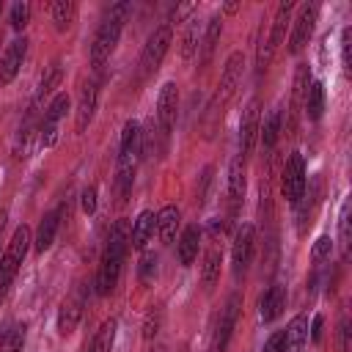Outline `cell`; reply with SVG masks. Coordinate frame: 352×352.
<instances>
[{
	"mask_svg": "<svg viewBox=\"0 0 352 352\" xmlns=\"http://www.w3.org/2000/svg\"><path fill=\"white\" fill-rule=\"evenodd\" d=\"M126 248H129V223L118 220L110 228L102 261H99V272H96V292L99 294H110L118 286L121 270H124V258H126Z\"/></svg>",
	"mask_w": 352,
	"mask_h": 352,
	"instance_id": "obj_1",
	"label": "cell"
},
{
	"mask_svg": "<svg viewBox=\"0 0 352 352\" xmlns=\"http://www.w3.org/2000/svg\"><path fill=\"white\" fill-rule=\"evenodd\" d=\"M129 11H132L129 3H116V6H110L107 16H104L102 25L96 28L94 41H91V66H94V69H99V66L113 55V50H116L118 38H121V30H124V22H126Z\"/></svg>",
	"mask_w": 352,
	"mask_h": 352,
	"instance_id": "obj_2",
	"label": "cell"
},
{
	"mask_svg": "<svg viewBox=\"0 0 352 352\" xmlns=\"http://www.w3.org/2000/svg\"><path fill=\"white\" fill-rule=\"evenodd\" d=\"M30 228L28 226H19L14 234H11V239H8V248H6V253L0 256V302L6 300V294H8V289H11V283H14V278H16V272H19V267H22V261H25V256H28V250H30Z\"/></svg>",
	"mask_w": 352,
	"mask_h": 352,
	"instance_id": "obj_3",
	"label": "cell"
},
{
	"mask_svg": "<svg viewBox=\"0 0 352 352\" xmlns=\"http://www.w3.org/2000/svg\"><path fill=\"white\" fill-rule=\"evenodd\" d=\"M292 11H294V3H292V0H286V3L278 6L275 19H272V28H270V36H267V38L258 44V50H256V72H258V74H264V72L270 69L275 50H278L280 41L286 38V28H289V22H292Z\"/></svg>",
	"mask_w": 352,
	"mask_h": 352,
	"instance_id": "obj_4",
	"label": "cell"
},
{
	"mask_svg": "<svg viewBox=\"0 0 352 352\" xmlns=\"http://www.w3.org/2000/svg\"><path fill=\"white\" fill-rule=\"evenodd\" d=\"M239 311H242V294L234 292V294H228V300H226V305H223V311L214 322V330H212V338H209V352H226L228 349V341L234 336Z\"/></svg>",
	"mask_w": 352,
	"mask_h": 352,
	"instance_id": "obj_5",
	"label": "cell"
},
{
	"mask_svg": "<svg viewBox=\"0 0 352 352\" xmlns=\"http://www.w3.org/2000/svg\"><path fill=\"white\" fill-rule=\"evenodd\" d=\"M308 187V179H305V160L300 151H292L283 162V170H280V192L289 204H297L300 195L305 192Z\"/></svg>",
	"mask_w": 352,
	"mask_h": 352,
	"instance_id": "obj_6",
	"label": "cell"
},
{
	"mask_svg": "<svg viewBox=\"0 0 352 352\" xmlns=\"http://www.w3.org/2000/svg\"><path fill=\"white\" fill-rule=\"evenodd\" d=\"M170 38H173V28L170 25H160L154 28V33L146 38L143 44V52H140V72L143 74H154L170 47Z\"/></svg>",
	"mask_w": 352,
	"mask_h": 352,
	"instance_id": "obj_7",
	"label": "cell"
},
{
	"mask_svg": "<svg viewBox=\"0 0 352 352\" xmlns=\"http://www.w3.org/2000/svg\"><path fill=\"white\" fill-rule=\"evenodd\" d=\"M242 72H245V55L236 50V52H231V55H228V60H226V66H223L220 88H217V96H214V104H212V110H214V113H223L226 102L234 96V91H236L239 80H242Z\"/></svg>",
	"mask_w": 352,
	"mask_h": 352,
	"instance_id": "obj_8",
	"label": "cell"
},
{
	"mask_svg": "<svg viewBox=\"0 0 352 352\" xmlns=\"http://www.w3.org/2000/svg\"><path fill=\"white\" fill-rule=\"evenodd\" d=\"M256 253V228L250 223H242L236 236H234V248H231V267H234V278H245L250 261Z\"/></svg>",
	"mask_w": 352,
	"mask_h": 352,
	"instance_id": "obj_9",
	"label": "cell"
},
{
	"mask_svg": "<svg viewBox=\"0 0 352 352\" xmlns=\"http://www.w3.org/2000/svg\"><path fill=\"white\" fill-rule=\"evenodd\" d=\"M66 110H69V94H55L52 102H50L47 110H44L41 124H38V146L50 148V146L55 143V138H58V124H60V118L66 116Z\"/></svg>",
	"mask_w": 352,
	"mask_h": 352,
	"instance_id": "obj_10",
	"label": "cell"
},
{
	"mask_svg": "<svg viewBox=\"0 0 352 352\" xmlns=\"http://www.w3.org/2000/svg\"><path fill=\"white\" fill-rule=\"evenodd\" d=\"M316 16H319V6L316 3L300 8L297 19L292 22V36H289V52L292 55H300L305 50V44L311 41L314 28H316Z\"/></svg>",
	"mask_w": 352,
	"mask_h": 352,
	"instance_id": "obj_11",
	"label": "cell"
},
{
	"mask_svg": "<svg viewBox=\"0 0 352 352\" xmlns=\"http://www.w3.org/2000/svg\"><path fill=\"white\" fill-rule=\"evenodd\" d=\"M82 311H85V286L77 283V286L72 289V294L63 300L60 311H58V333H60V336H69V333L80 324Z\"/></svg>",
	"mask_w": 352,
	"mask_h": 352,
	"instance_id": "obj_12",
	"label": "cell"
},
{
	"mask_svg": "<svg viewBox=\"0 0 352 352\" xmlns=\"http://www.w3.org/2000/svg\"><path fill=\"white\" fill-rule=\"evenodd\" d=\"M258 126H261V110H258V99H250L248 107L242 110V121H239V154L236 157H248L258 140Z\"/></svg>",
	"mask_w": 352,
	"mask_h": 352,
	"instance_id": "obj_13",
	"label": "cell"
},
{
	"mask_svg": "<svg viewBox=\"0 0 352 352\" xmlns=\"http://www.w3.org/2000/svg\"><path fill=\"white\" fill-rule=\"evenodd\" d=\"M176 116H179V85L165 82L160 88V96H157V126L168 135L176 124Z\"/></svg>",
	"mask_w": 352,
	"mask_h": 352,
	"instance_id": "obj_14",
	"label": "cell"
},
{
	"mask_svg": "<svg viewBox=\"0 0 352 352\" xmlns=\"http://www.w3.org/2000/svg\"><path fill=\"white\" fill-rule=\"evenodd\" d=\"M143 154V132L138 121H126L121 129V143H118V165H138Z\"/></svg>",
	"mask_w": 352,
	"mask_h": 352,
	"instance_id": "obj_15",
	"label": "cell"
},
{
	"mask_svg": "<svg viewBox=\"0 0 352 352\" xmlns=\"http://www.w3.org/2000/svg\"><path fill=\"white\" fill-rule=\"evenodd\" d=\"M25 55H28V38H25V36H22V38H14V41L6 47V52H3V58H0V85L14 82V77L19 74L22 63H25Z\"/></svg>",
	"mask_w": 352,
	"mask_h": 352,
	"instance_id": "obj_16",
	"label": "cell"
},
{
	"mask_svg": "<svg viewBox=\"0 0 352 352\" xmlns=\"http://www.w3.org/2000/svg\"><path fill=\"white\" fill-rule=\"evenodd\" d=\"M245 187H248V179H245V160H242V157H234V160H231V168H228V214H231V217H236V212L242 209Z\"/></svg>",
	"mask_w": 352,
	"mask_h": 352,
	"instance_id": "obj_17",
	"label": "cell"
},
{
	"mask_svg": "<svg viewBox=\"0 0 352 352\" xmlns=\"http://www.w3.org/2000/svg\"><path fill=\"white\" fill-rule=\"evenodd\" d=\"M308 192H302L300 195V201L294 204L297 206V234L302 236L305 231H308V226H311V217H314V212H316V206H319V201H322V179H314L311 182V187H305Z\"/></svg>",
	"mask_w": 352,
	"mask_h": 352,
	"instance_id": "obj_18",
	"label": "cell"
},
{
	"mask_svg": "<svg viewBox=\"0 0 352 352\" xmlns=\"http://www.w3.org/2000/svg\"><path fill=\"white\" fill-rule=\"evenodd\" d=\"M308 85H311V69H308V63H300V66L294 69V82H292L289 132H294V126H297V116H300V110H302V102H305V91H308Z\"/></svg>",
	"mask_w": 352,
	"mask_h": 352,
	"instance_id": "obj_19",
	"label": "cell"
},
{
	"mask_svg": "<svg viewBox=\"0 0 352 352\" xmlns=\"http://www.w3.org/2000/svg\"><path fill=\"white\" fill-rule=\"evenodd\" d=\"M96 102H99V88L94 82H88L80 94V102H77V110H74V129L77 132H85L94 121V113H96Z\"/></svg>",
	"mask_w": 352,
	"mask_h": 352,
	"instance_id": "obj_20",
	"label": "cell"
},
{
	"mask_svg": "<svg viewBox=\"0 0 352 352\" xmlns=\"http://www.w3.org/2000/svg\"><path fill=\"white\" fill-rule=\"evenodd\" d=\"M60 217H63V206H55V209H50V212L41 217V223H38V228H36V239H33L38 253H44V250L52 248V242H55V236H58V228H60Z\"/></svg>",
	"mask_w": 352,
	"mask_h": 352,
	"instance_id": "obj_21",
	"label": "cell"
},
{
	"mask_svg": "<svg viewBox=\"0 0 352 352\" xmlns=\"http://www.w3.org/2000/svg\"><path fill=\"white\" fill-rule=\"evenodd\" d=\"M154 228H157V214H154L151 209H143V212L138 214V220L132 223V228H129V245H132L135 250H143V248L148 245Z\"/></svg>",
	"mask_w": 352,
	"mask_h": 352,
	"instance_id": "obj_22",
	"label": "cell"
},
{
	"mask_svg": "<svg viewBox=\"0 0 352 352\" xmlns=\"http://www.w3.org/2000/svg\"><path fill=\"white\" fill-rule=\"evenodd\" d=\"M286 308V289L283 286H270L264 294H261V302H258V314L264 322H275Z\"/></svg>",
	"mask_w": 352,
	"mask_h": 352,
	"instance_id": "obj_23",
	"label": "cell"
},
{
	"mask_svg": "<svg viewBox=\"0 0 352 352\" xmlns=\"http://www.w3.org/2000/svg\"><path fill=\"white\" fill-rule=\"evenodd\" d=\"M286 341H283V352H302L305 344H308V316L305 314H297L289 327L283 330Z\"/></svg>",
	"mask_w": 352,
	"mask_h": 352,
	"instance_id": "obj_24",
	"label": "cell"
},
{
	"mask_svg": "<svg viewBox=\"0 0 352 352\" xmlns=\"http://www.w3.org/2000/svg\"><path fill=\"white\" fill-rule=\"evenodd\" d=\"M179 223H182L179 206H162V209L157 212V234H160V242H162V245H170V242L176 239Z\"/></svg>",
	"mask_w": 352,
	"mask_h": 352,
	"instance_id": "obj_25",
	"label": "cell"
},
{
	"mask_svg": "<svg viewBox=\"0 0 352 352\" xmlns=\"http://www.w3.org/2000/svg\"><path fill=\"white\" fill-rule=\"evenodd\" d=\"M198 245H201V228L198 226H187L176 242V253H179V264L190 267L198 256Z\"/></svg>",
	"mask_w": 352,
	"mask_h": 352,
	"instance_id": "obj_26",
	"label": "cell"
},
{
	"mask_svg": "<svg viewBox=\"0 0 352 352\" xmlns=\"http://www.w3.org/2000/svg\"><path fill=\"white\" fill-rule=\"evenodd\" d=\"M220 267H223V250L217 245H212L204 253V264H201V283L206 292H212L214 283L220 280Z\"/></svg>",
	"mask_w": 352,
	"mask_h": 352,
	"instance_id": "obj_27",
	"label": "cell"
},
{
	"mask_svg": "<svg viewBox=\"0 0 352 352\" xmlns=\"http://www.w3.org/2000/svg\"><path fill=\"white\" fill-rule=\"evenodd\" d=\"M280 132H283V113H280V107H275V110L264 118V124L258 126V140H261V146H264L267 151H272L275 143H278V138H280Z\"/></svg>",
	"mask_w": 352,
	"mask_h": 352,
	"instance_id": "obj_28",
	"label": "cell"
},
{
	"mask_svg": "<svg viewBox=\"0 0 352 352\" xmlns=\"http://www.w3.org/2000/svg\"><path fill=\"white\" fill-rule=\"evenodd\" d=\"M50 16L55 22V30L58 33H66L74 25V19H77V3L74 0H55L50 6Z\"/></svg>",
	"mask_w": 352,
	"mask_h": 352,
	"instance_id": "obj_29",
	"label": "cell"
},
{
	"mask_svg": "<svg viewBox=\"0 0 352 352\" xmlns=\"http://www.w3.org/2000/svg\"><path fill=\"white\" fill-rule=\"evenodd\" d=\"M201 22L195 19V16H190L187 22H184V30H182V41H179V52H182V58L184 60H190L195 52H198V47H201Z\"/></svg>",
	"mask_w": 352,
	"mask_h": 352,
	"instance_id": "obj_30",
	"label": "cell"
},
{
	"mask_svg": "<svg viewBox=\"0 0 352 352\" xmlns=\"http://www.w3.org/2000/svg\"><path fill=\"white\" fill-rule=\"evenodd\" d=\"M60 77H63V69H60V63L55 60V63L47 69V74L41 77V82H38V88H36V96H33V102H30V110H38V104L60 85Z\"/></svg>",
	"mask_w": 352,
	"mask_h": 352,
	"instance_id": "obj_31",
	"label": "cell"
},
{
	"mask_svg": "<svg viewBox=\"0 0 352 352\" xmlns=\"http://www.w3.org/2000/svg\"><path fill=\"white\" fill-rule=\"evenodd\" d=\"M135 170L138 165H118L116 170V184H113V192H116V206H124L132 195V184H135Z\"/></svg>",
	"mask_w": 352,
	"mask_h": 352,
	"instance_id": "obj_32",
	"label": "cell"
},
{
	"mask_svg": "<svg viewBox=\"0 0 352 352\" xmlns=\"http://www.w3.org/2000/svg\"><path fill=\"white\" fill-rule=\"evenodd\" d=\"M116 327H118L116 319H104V322L99 324V330L94 333L91 344H85L82 352H110V349H113V341H116Z\"/></svg>",
	"mask_w": 352,
	"mask_h": 352,
	"instance_id": "obj_33",
	"label": "cell"
},
{
	"mask_svg": "<svg viewBox=\"0 0 352 352\" xmlns=\"http://www.w3.org/2000/svg\"><path fill=\"white\" fill-rule=\"evenodd\" d=\"M220 33H223V16L214 14V16H209V22H206V28H204V36H201V60H204V63H209V58H212V52H214V47H217Z\"/></svg>",
	"mask_w": 352,
	"mask_h": 352,
	"instance_id": "obj_34",
	"label": "cell"
},
{
	"mask_svg": "<svg viewBox=\"0 0 352 352\" xmlns=\"http://www.w3.org/2000/svg\"><path fill=\"white\" fill-rule=\"evenodd\" d=\"M302 110L311 121H319L322 113H324V85L319 80H311L308 91H305V102H302Z\"/></svg>",
	"mask_w": 352,
	"mask_h": 352,
	"instance_id": "obj_35",
	"label": "cell"
},
{
	"mask_svg": "<svg viewBox=\"0 0 352 352\" xmlns=\"http://www.w3.org/2000/svg\"><path fill=\"white\" fill-rule=\"evenodd\" d=\"M157 270H160V256L154 253V250H148V253H143L140 256V264H138V278H140V283H154L157 280Z\"/></svg>",
	"mask_w": 352,
	"mask_h": 352,
	"instance_id": "obj_36",
	"label": "cell"
},
{
	"mask_svg": "<svg viewBox=\"0 0 352 352\" xmlns=\"http://www.w3.org/2000/svg\"><path fill=\"white\" fill-rule=\"evenodd\" d=\"M162 319H165V311H162V305H160V302H157V305H151V308L146 311V319H143V338H146V341H151V338L160 333Z\"/></svg>",
	"mask_w": 352,
	"mask_h": 352,
	"instance_id": "obj_37",
	"label": "cell"
},
{
	"mask_svg": "<svg viewBox=\"0 0 352 352\" xmlns=\"http://www.w3.org/2000/svg\"><path fill=\"white\" fill-rule=\"evenodd\" d=\"M22 346H25V324H16L3 336L0 352H22Z\"/></svg>",
	"mask_w": 352,
	"mask_h": 352,
	"instance_id": "obj_38",
	"label": "cell"
},
{
	"mask_svg": "<svg viewBox=\"0 0 352 352\" xmlns=\"http://www.w3.org/2000/svg\"><path fill=\"white\" fill-rule=\"evenodd\" d=\"M30 11H33L30 3H14L11 6V16H8L11 19V28L14 30H25V25L30 22Z\"/></svg>",
	"mask_w": 352,
	"mask_h": 352,
	"instance_id": "obj_39",
	"label": "cell"
},
{
	"mask_svg": "<svg viewBox=\"0 0 352 352\" xmlns=\"http://www.w3.org/2000/svg\"><path fill=\"white\" fill-rule=\"evenodd\" d=\"M330 253H333V239H330V236H319V239L314 242V248H311V258H314L316 264H319V261H327Z\"/></svg>",
	"mask_w": 352,
	"mask_h": 352,
	"instance_id": "obj_40",
	"label": "cell"
},
{
	"mask_svg": "<svg viewBox=\"0 0 352 352\" xmlns=\"http://www.w3.org/2000/svg\"><path fill=\"white\" fill-rule=\"evenodd\" d=\"M195 11V3H179V6H173L170 8V14H168V22L165 25H176V22H187L190 19V14Z\"/></svg>",
	"mask_w": 352,
	"mask_h": 352,
	"instance_id": "obj_41",
	"label": "cell"
},
{
	"mask_svg": "<svg viewBox=\"0 0 352 352\" xmlns=\"http://www.w3.org/2000/svg\"><path fill=\"white\" fill-rule=\"evenodd\" d=\"M212 173H214V168L206 165L204 173L198 176V187H195V198H198V204H206V192H209V184H212Z\"/></svg>",
	"mask_w": 352,
	"mask_h": 352,
	"instance_id": "obj_42",
	"label": "cell"
},
{
	"mask_svg": "<svg viewBox=\"0 0 352 352\" xmlns=\"http://www.w3.org/2000/svg\"><path fill=\"white\" fill-rule=\"evenodd\" d=\"M80 206H82L85 214H94V212H96V187H94V184L82 190V195H80Z\"/></svg>",
	"mask_w": 352,
	"mask_h": 352,
	"instance_id": "obj_43",
	"label": "cell"
},
{
	"mask_svg": "<svg viewBox=\"0 0 352 352\" xmlns=\"http://www.w3.org/2000/svg\"><path fill=\"white\" fill-rule=\"evenodd\" d=\"M283 341H286L283 330H275V333L267 338V344H264V349H261V352H283Z\"/></svg>",
	"mask_w": 352,
	"mask_h": 352,
	"instance_id": "obj_44",
	"label": "cell"
},
{
	"mask_svg": "<svg viewBox=\"0 0 352 352\" xmlns=\"http://www.w3.org/2000/svg\"><path fill=\"white\" fill-rule=\"evenodd\" d=\"M341 245H349V204H344L341 209Z\"/></svg>",
	"mask_w": 352,
	"mask_h": 352,
	"instance_id": "obj_45",
	"label": "cell"
},
{
	"mask_svg": "<svg viewBox=\"0 0 352 352\" xmlns=\"http://www.w3.org/2000/svg\"><path fill=\"white\" fill-rule=\"evenodd\" d=\"M322 327H324V316H322V314H316V316L311 319V333H308L314 344H319V341H322Z\"/></svg>",
	"mask_w": 352,
	"mask_h": 352,
	"instance_id": "obj_46",
	"label": "cell"
},
{
	"mask_svg": "<svg viewBox=\"0 0 352 352\" xmlns=\"http://www.w3.org/2000/svg\"><path fill=\"white\" fill-rule=\"evenodd\" d=\"M349 38H352V30L344 28V33H341V60H344V69H349Z\"/></svg>",
	"mask_w": 352,
	"mask_h": 352,
	"instance_id": "obj_47",
	"label": "cell"
},
{
	"mask_svg": "<svg viewBox=\"0 0 352 352\" xmlns=\"http://www.w3.org/2000/svg\"><path fill=\"white\" fill-rule=\"evenodd\" d=\"M349 319H341V327H338V336H341V352H349Z\"/></svg>",
	"mask_w": 352,
	"mask_h": 352,
	"instance_id": "obj_48",
	"label": "cell"
},
{
	"mask_svg": "<svg viewBox=\"0 0 352 352\" xmlns=\"http://www.w3.org/2000/svg\"><path fill=\"white\" fill-rule=\"evenodd\" d=\"M236 8H239V6H236V3H226V8H223V11H226V14H234V11H236Z\"/></svg>",
	"mask_w": 352,
	"mask_h": 352,
	"instance_id": "obj_49",
	"label": "cell"
},
{
	"mask_svg": "<svg viewBox=\"0 0 352 352\" xmlns=\"http://www.w3.org/2000/svg\"><path fill=\"white\" fill-rule=\"evenodd\" d=\"M3 223H6V209H0V231H3Z\"/></svg>",
	"mask_w": 352,
	"mask_h": 352,
	"instance_id": "obj_50",
	"label": "cell"
},
{
	"mask_svg": "<svg viewBox=\"0 0 352 352\" xmlns=\"http://www.w3.org/2000/svg\"><path fill=\"white\" fill-rule=\"evenodd\" d=\"M151 352H168V349H165V346H154Z\"/></svg>",
	"mask_w": 352,
	"mask_h": 352,
	"instance_id": "obj_51",
	"label": "cell"
}]
</instances>
